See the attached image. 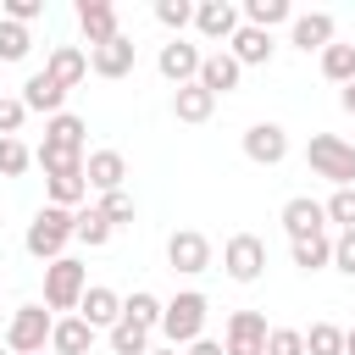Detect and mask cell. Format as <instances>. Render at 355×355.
I'll return each mask as SVG.
<instances>
[{
  "label": "cell",
  "instance_id": "obj_31",
  "mask_svg": "<svg viewBox=\"0 0 355 355\" xmlns=\"http://www.w3.org/2000/svg\"><path fill=\"white\" fill-rule=\"evenodd\" d=\"M305 355H344V327L311 322V327H305Z\"/></svg>",
  "mask_w": 355,
  "mask_h": 355
},
{
  "label": "cell",
  "instance_id": "obj_21",
  "mask_svg": "<svg viewBox=\"0 0 355 355\" xmlns=\"http://www.w3.org/2000/svg\"><path fill=\"white\" fill-rule=\"evenodd\" d=\"M239 78H244V67H239L227 50H211V55H205V67H200V89H211L216 100H222V94H233V89H239Z\"/></svg>",
  "mask_w": 355,
  "mask_h": 355
},
{
  "label": "cell",
  "instance_id": "obj_3",
  "mask_svg": "<svg viewBox=\"0 0 355 355\" xmlns=\"http://www.w3.org/2000/svg\"><path fill=\"white\" fill-rule=\"evenodd\" d=\"M305 166H311L316 178H327L333 189H355V144L338 139V133H311Z\"/></svg>",
  "mask_w": 355,
  "mask_h": 355
},
{
  "label": "cell",
  "instance_id": "obj_37",
  "mask_svg": "<svg viewBox=\"0 0 355 355\" xmlns=\"http://www.w3.org/2000/svg\"><path fill=\"white\" fill-rule=\"evenodd\" d=\"M327 222H338V233L355 227V189H333L327 194Z\"/></svg>",
  "mask_w": 355,
  "mask_h": 355
},
{
  "label": "cell",
  "instance_id": "obj_43",
  "mask_svg": "<svg viewBox=\"0 0 355 355\" xmlns=\"http://www.w3.org/2000/svg\"><path fill=\"white\" fill-rule=\"evenodd\" d=\"M344 355H355V327H344Z\"/></svg>",
  "mask_w": 355,
  "mask_h": 355
},
{
  "label": "cell",
  "instance_id": "obj_11",
  "mask_svg": "<svg viewBox=\"0 0 355 355\" xmlns=\"http://www.w3.org/2000/svg\"><path fill=\"white\" fill-rule=\"evenodd\" d=\"M283 233H288V244H300V239H316V233H327V205L322 200H311V194H294L288 205H283Z\"/></svg>",
  "mask_w": 355,
  "mask_h": 355
},
{
  "label": "cell",
  "instance_id": "obj_34",
  "mask_svg": "<svg viewBox=\"0 0 355 355\" xmlns=\"http://www.w3.org/2000/svg\"><path fill=\"white\" fill-rule=\"evenodd\" d=\"M33 166V150L22 139H0V178H22Z\"/></svg>",
  "mask_w": 355,
  "mask_h": 355
},
{
  "label": "cell",
  "instance_id": "obj_42",
  "mask_svg": "<svg viewBox=\"0 0 355 355\" xmlns=\"http://www.w3.org/2000/svg\"><path fill=\"white\" fill-rule=\"evenodd\" d=\"M338 105H344V116H355V83H349V89H338Z\"/></svg>",
  "mask_w": 355,
  "mask_h": 355
},
{
  "label": "cell",
  "instance_id": "obj_45",
  "mask_svg": "<svg viewBox=\"0 0 355 355\" xmlns=\"http://www.w3.org/2000/svg\"><path fill=\"white\" fill-rule=\"evenodd\" d=\"M0 355H11V349H6V344H0Z\"/></svg>",
  "mask_w": 355,
  "mask_h": 355
},
{
  "label": "cell",
  "instance_id": "obj_24",
  "mask_svg": "<svg viewBox=\"0 0 355 355\" xmlns=\"http://www.w3.org/2000/svg\"><path fill=\"white\" fill-rule=\"evenodd\" d=\"M50 349H55V355H89V349H94V327H89L83 316H55Z\"/></svg>",
  "mask_w": 355,
  "mask_h": 355
},
{
  "label": "cell",
  "instance_id": "obj_38",
  "mask_svg": "<svg viewBox=\"0 0 355 355\" xmlns=\"http://www.w3.org/2000/svg\"><path fill=\"white\" fill-rule=\"evenodd\" d=\"M266 355H305V333L300 327H272L266 333Z\"/></svg>",
  "mask_w": 355,
  "mask_h": 355
},
{
  "label": "cell",
  "instance_id": "obj_13",
  "mask_svg": "<svg viewBox=\"0 0 355 355\" xmlns=\"http://www.w3.org/2000/svg\"><path fill=\"white\" fill-rule=\"evenodd\" d=\"M333 33H338V22H333L327 11H294V22H288V44L305 50V55H311V50L322 55V50L333 44Z\"/></svg>",
  "mask_w": 355,
  "mask_h": 355
},
{
  "label": "cell",
  "instance_id": "obj_39",
  "mask_svg": "<svg viewBox=\"0 0 355 355\" xmlns=\"http://www.w3.org/2000/svg\"><path fill=\"white\" fill-rule=\"evenodd\" d=\"M333 266H338L344 277H355V227H349V233H333Z\"/></svg>",
  "mask_w": 355,
  "mask_h": 355
},
{
  "label": "cell",
  "instance_id": "obj_28",
  "mask_svg": "<svg viewBox=\"0 0 355 355\" xmlns=\"http://www.w3.org/2000/svg\"><path fill=\"white\" fill-rule=\"evenodd\" d=\"M111 233H116V227L105 222V211H100V205L78 211V227H72V239H78V244H89V250H105V244H111Z\"/></svg>",
  "mask_w": 355,
  "mask_h": 355
},
{
  "label": "cell",
  "instance_id": "obj_44",
  "mask_svg": "<svg viewBox=\"0 0 355 355\" xmlns=\"http://www.w3.org/2000/svg\"><path fill=\"white\" fill-rule=\"evenodd\" d=\"M150 355H178V349H172V344H166V349H150Z\"/></svg>",
  "mask_w": 355,
  "mask_h": 355
},
{
  "label": "cell",
  "instance_id": "obj_33",
  "mask_svg": "<svg viewBox=\"0 0 355 355\" xmlns=\"http://www.w3.org/2000/svg\"><path fill=\"white\" fill-rule=\"evenodd\" d=\"M155 22L172 28V39H183V28L194 22V6L189 0H155Z\"/></svg>",
  "mask_w": 355,
  "mask_h": 355
},
{
  "label": "cell",
  "instance_id": "obj_20",
  "mask_svg": "<svg viewBox=\"0 0 355 355\" xmlns=\"http://www.w3.org/2000/svg\"><path fill=\"white\" fill-rule=\"evenodd\" d=\"M44 72H50L61 89H78V83L89 78V50H78V44H55L50 61H44Z\"/></svg>",
  "mask_w": 355,
  "mask_h": 355
},
{
  "label": "cell",
  "instance_id": "obj_22",
  "mask_svg": "<svg viewBox=\"0 0 355 355\" xmlns=\"http://www.w3.org/2000/svg\"><path fill=\"white\" fill-rule=\"evenodd\" d=\"M22 105H28V111H44V122H50V116H61V105H67V89H61L50 72H33V78L22 83Z\"/></svg>",
  "mask_w": 355,
  "mask_h": 355
},
{
  "label": "cell",
  "instance_id": "obj_18",
  "mask_svg": "<svg viewBox=\"0 0 355 355\" xmlns=\"http://www.w3.org/2000/svg\"><path fill=\"white\" fill-rule=\"evenodd\" d=\"M227 55L239 61V67H272V55H277V44H272V33H261V28H239L233 39H227Z\"/></svg>",
  "mask_w": 355,
  "mask_h": 355
},
{
  "label": "cell",
  "instance_id": "obj_5",
  "mask_svg": "<svg viewBox=\"0 0 355 355\" xmlns=\"http://www.w3.org/2000/svg\"><path fill=\"white\" fill-rule=\"evenodd\" d=\"M83 294H89V266H83V261L61 255V261L44 266V305H50V311H78Z\"/></svg>",
  "mask_w": 355,
  "mask_h": 355
},
{
  "label": "cell",
  "instance_id": "obj_25",
  "mask_svg": "<svg viewBox=\"0 0 355 355\" xmlns=\"http://www.w3.org/2000/svg\"><path fill=\"white\" fill-rule=\"evenodd\" d=\"M288 255H294V266H300V272H322V266H333V233L300 239V244H288Z\"/></svg>",
  "mask_w": 355,
  "mask_h": 355
},
{
  "label": "cell",
  "instance_id": "obj_19",
  "mask_svg": "<svg viewBox=\"0 0 355 355\" xmlns=\"http://www.w3.org/2000/svg\"><path fill=\"white\" fill-rule=\"evenodd\" d=\"M78 316H83V322H89L94 333H100V327L111 333V327L122 322V294H116V288H100V283H89V294H83Z\"/></svg>",
  "mask_w": 355,
  "mask_h": 355
},
{
  "label": "cell",
  "instance_id": "obj_26",
  "mask_svg": "<svg viewBox=\"0 0 355 355\" xmlns=\"http://www.w3.org/2000/svg\"><path fill=\"white\" fill-rule=\"evenodd\" d=\"M322 78L338 83V89H349V83H355V44H338V39H333V44L322 50Z\"/></svg>",
  "mask_w": 355,
  "mask_h": 355
},
{
  "label": "cell",
  "instance_id": "obj_27",
  "mask_svg": "<svg viewBox=\"0 0 355 355\" xmlns=\"http://www.w3.org/2000/svg\"><path fill=\"white\" fill-rule=\"evenodd\" d=\"M244 22L261 28V33H272L277 22H294V6L288 0H244Z\"/></svg>",
  "mask_w": 355,
  "mask_h": 355
},
{
  "label": "cell",
  "instance_id": "obj_9",
  "mask_svg": "<svg viewBox=\"0 0 355 355\" xmlns=\"http://www.w3.org/2000/svg\"><path fill=\"white\" fill-rule=\"evenodd\" d=\"M155 67H161V78H166L172 89H183V83H200L205 55H200V44H189V39H166L161 55H155Z\"/></svg>",
  "mask_w": 355,
  "mask_h": 355
},
{
  "label": "cell",
  "instance_id": "obj_36",
  "mask_svg": "<svg viewBox=\"0 0 355 355\" xmlns=\"http://www.w3.org/2000/svg\"><path fill=\"white\" fill-rule=\"evenodd\" d=\"M22 122H28L22 94H0V139H17V133H22Z\"/></svg>",
  "mask_w": 355,
  "mask_h": 355
},
{
  "label": "cell",
  "instance_id": "obj_12",
  "mask_svg": "<svg viewBox=\"0 0 355 355\" xmlns=\"http://www.w3.org/2000/svg\"><path fill=\"white\" fill-rule=\"evenodd\" d=\"M244 155H250L255 166L288 161V133H283V122H250V128H244Z\"/></svg>",
  "mask_w": 355,
  "mask_h": 355
},
{
  "label": "cell",
  "instance_id": "obj_23",
  "mask_svg": "<svg viewBox=\"0 0 355 355\" xmlns=\"http://www.w3.org/2000/svg\"><path fill=\"white\" fill-rule=\"evenodd\" d=\"M211 111H216V94L211 89H200V83H183V89H172V116L178 122H211Z\"/></svg>",
  "mask_w": 355,
  "mask_h": 355
},
{
  "label": "cell",
  "instance_id": "obj_1",
  "mask_svg": "<svg viewBox=\"0 0 355 355\" xmlns=\"http://www.w3.org/2000/svg\"><path fill=\"white\" fill-rule=\"evenodd\" d=\"M72 227H78V211H61V205H39L33 211V222H28V233H22V250L33 255V261H61V250L72 244Z\"/></svg>",
  "mask_w": 355,
  "mask_h": 355
},
{
  "label": "cell",
  "instance_id": "obj_7",
  "mask_svg": "<svg viewBox=\"0 0 355 355\" xmlns=\"http://www.w3.org/2000/svg\"><path fill=\"white\" fill-rule=\"evenodd\" d=\"M266 316L261 311H233L222 327V355H266Z\"/></svg>",
  "mask_w": 355,
  "mask_h": 355
},
{
  "label": "cell",
  "instance_id": "obj_30",
  "mask_svg": "<svg viewBox=\"0 0 355 355\" xmlns=\"http://www.w3.org/2000/svg\"><path fill=\"white\" fill-rule=\"evenodd\" d=\"M111 349H116V355H150V327H139V322L122 316V322L111 327Z\"/></svg>",
  "mask_w": 355,
  "mask_h": 355
},
{
  "label": "cell",
  "instance_id": "obj_2",
  "mask_svg": "<svg viewBox=\"0 0 355 355\" xmlns=\"http://www.w3.org/2000/svg\"><path fill=\"white\" fill-rule=\"evenodd\" d=\"M205 316H211V300H205L200 288H183V294H172L166 311H161V338H166L172 349H189L194 338H205Z\"/></svg>",
  "mask_w": 355,
  "mask_h": 355
},
{
  "label": "cell",
  "instance_id": "obj_41",
  "mask_svg": "<svg viewBox=\"0 0 355 355\" xmlns=\"http://www.w3.org/2000/svg\"><path fill=\"white\" fill-rule=\"evenodd\" d=\"M183 355H222V344H216V338H194Z\"/></svg>",
  "mask_w": 355,
  "mask_h": 355
},
{
  "label": "cell",
  "instance_id": "obj_4",
  "mask_svg": "<svg viewBox=\"0 0 355 355\" xmlns=\"http://www.w3.org/2000/svg\"><path fill=\"white\" fill-rule=\"evenodd\" d=\"M50 333H55L50 305H17V311H11V322H6V338H0V344H6L11 355H44Z\"/></svg>",
  "mask_w": 355,
  "mask_h": 355
},
{
  "label": "cell",
  "instance_id": "obj_40",
  "mask_svg": "<svg viewBox=\"0 0 355 355\" xmlns=\"http://www.w3.org/2000/svg\"><path fill=\"white\" fill-rule=\"evenodd\" d=\"M33 17H44V0H6V22H33Z\"/></svg>",
  "mask_w": 355,
  "mask_h": 355
},
{
  "label": "cell",
  "instance_id": "obj_16",
  "mask_svg": "<svg viewBox=\"0 0 355 355\" xmlns=\"http://www.w3.org/2000/svg\"><path fill=\"white\" fill-rule=\"evenodd\" d=\"M83 144H89V122H83V116L61 111V116H50V122H44V150H61V155H89Z\"/></svg>",
  "mask_w": 355,
  "mask_h": 355
},
{
  "label": "cell",
  "instance_id": "obj_6",
  "mask_svg": "<svg viewBox=\"0 0 355 355\" xmlns=\"http://www.w3.org/2000/svg\"><path fill=\"white\" fill-rule=\"evenodd\" d=\"M222 272H227L233 283H255V277L266 272V244H261L255 233H233V239L222 244Z\"/></svg>",
  "mask_w": 355,
  "mask_h": 355
},
{
  "label": "cell",
  "instance_id": "obj_29",
  "mask_svg": "<svg viewBox=\"0 0 355 355\" xmlns=\"http://www.w3.org/2000/svg\"><path fill=\"white\" fill-rule=\"evenodd\" d=\"M161 311H166V305H161L150 288H133V294L122 300V316H128V322H139V327H150V333L161 327Z\"/></svg>",
  "mask_w": 355,
  "mask_h": 355
},
{
  "label": "cell",
  "instance_id": "obj_10",
  "mask_svg": "<svg viewBox=\"0 0 355 355\" xmlns=\"http://www.w3.org/2000/svg\"><path fill=\"white\" fill-rule=\"evenodd\" d=\"M194 28H200V39L227 44V39L244 28V11H239L233 0H200V6H194Z\"/></svg>",
  "mask_w": 355,
  "mask_h": 355
},
{
  "label": "cell",
  "instance_id": "obj_14",
  "mask_svg": "<svg viewBox=\"0 0 355 355\" xmlns=\"http://www.w3.org/2000/svg\"><path fill=\"white\" fill-rule=\"evenodd\" d=\"M78 28H83V39H89V50H100V44H111L122 28H116V6L111 0H78Z\"/></svg>",
  "mask_w": 355,
  "mask_h": 355
},
{
  "label": "cell",
  "instance_id": "obj_32",
  "mask_svg": "<svg viewBox=\"0 0 355 355\" xmlns=\"http://www.w3.org/2000/svg\"><path fill=\"white\" fill-rule=\"evenodd\" d=\"M28 50H33V33L22 22H6L0 17V61H28Z\"/></svg>",
  "mask_w": 355,
  "mask_h": 355
},
{
  "label": "cell",
  "instance_id": "obj_8",
  "mask_svg": "<svg viewBox=\"0 0 355 355\" xmlns=\"http://www.w3.org/2000/svg\"><path fill=\"white\" fill-rule=\"evenodd\" d=\"M166 266H172V272H183V277L211 272V239H205V233H194V227H178V233L166 239Z\"/></svg>",
  "mask_w": 355,
  "mask_h": 355
},
{
  "label": "cell",
  "instance_id": "obj_15",
  "mask_svg": "<svg viewBox=\"0 0 355 355\" xmlns=\"http://www.w3.org/2000/svg\"><path fill=\"white\" fill-rule=\"evenodd\" d=\"M133 61H139V50H133L128 33H116V39L100 44V50H89V72H94V78H128Z\"/></svg>",
  "mask_w": 355,
  "mask_h": 355
},
{
  "label": "cell",
  "instance_id": "obj_35",
  "mask_svg": "<svg viewBox=\"0 0 355 355\" xmlns=\"http://www.w3.org/2000/svg\"><path fill=\"white\" fill-rule=\"evenodd\" d=\"M100 211H105V222H111V227H128V222L139 216V205H133V194H128V189H116V194H100Z\"/></svg>",
  "mask_w": 355,
  "mask_h": 355
},
{
  "label": "cell",
  "instance_id": "obj_17",
  "mask_svg": "<svg viewBox=\"0 0 355 355\" xmlns=\"http://www.w3.org/2000/svg\"><path fill=\"white\" fill-rule=\"evenodd\" d=\"M83 178H89V189H94V194H116V189H122V178H128L122 150H89Z\"/></svg>",
  "mask_w": 355,
  "mask_h": 355
}]
</instances>
